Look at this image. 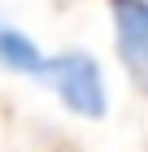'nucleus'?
<instances>
[{"label":"nucleus","mask_w":148,"mask_h":152,"mask_svg":"<svg viewBox=\"0 0 148 152\" xmlns=\"http://www.w3.org/2000/svg\"><path fill=\"white\" fill-rule=\"evenodd\" d=\"M118 31V57L148 87V0H109Z\"/></svg>","instance_id":"2"},{"label":"nucleus","mask_w":148,"mask_h":152,"mask_svg":"<svg viewBox=\"0 0 148 152\" xmlns=\"http://www.w3.org/2000/svg\"><path fill=\"white\" fill-rule=\"evenodd\" d=\"M48 61L22 31H13V26H0V65L13 74H26V78H44L48 74Z\"/></svg>","instance_id":"3"},{"label":"nucleus","mask_w":148,"mask_h":152,"mask_svg":"<svg viewBox=\"0 0 148 152\" xmlns=\"http://www.w3.org/2000/svg\"><path fill=\"white\" fill-rule=\"evenodd\" d=\"M44 83L57 91L61 104H66L70 113H79V117H105V109H109L100 65H96L87 52H61V57H52Z\"/></svg>","instance_id":"1"}]
</instances>
